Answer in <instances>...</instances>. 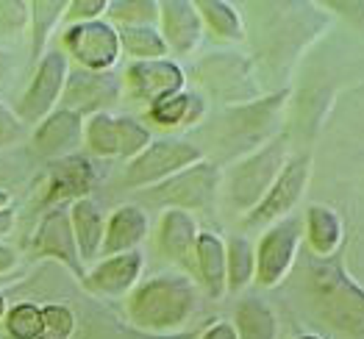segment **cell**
Returning a JSON list of instances; mask_svg holds the SVG:
<instances>
[{
	"label": "cell",
	"instance_id": "40",
	"mask_svg": "<svg viewBox=\"0 0 364 339\" xmlns=\"http://www.w3.org/2000/svg\"><path fill=\"white\" fill-rule=\"evenodd\" d=\"M6 311H9V306H6V298H3V292H0V320L6 317Z\"/></svg>",
	"mask_w": 364,
	"mask_h": 339
},
{
	"label": "cell",
	"instance_id": "11",
	"mask_svg": "<svg viewBox=\"0 0 364 339\" xmlns=\"http://www.w3.org/2000/svg\"><path fill=\"white\" fill-rule=\"evenodd\" d=\"M309 178H311V158L306 154L289 158L287 167L281 170V176L275 178V184L270 186V192L264 195V200L253 212H247L245 225L262 228V225H273L278 220L289 217L295 203L304 198Z\"/></svg>",
	"mask_w": 364,
	"mask_h": 339
},
{
	"label": "cell",
	"instance_id": "27",
	"mask_svg": "<svg viewBox=\"0 0 364 339\" xmlns=\"http://www.w3.org/2000/svg\"><path fill=\"white\" fill-rule=\"evenodd\" d=\"M120 50L134 56L136 62H156L167 56V45L156 26H120Z\"/></svg>",
	"mask_w": 364,
	"mask_h": 339
},
{
	"label": "cell",
	"instance_id": "14",
	"mask_svg": "<svg viewBox=\"0 0 364 339\" xmlns=\"http://www.w3.org/2000/svg\"><path fill=\"white\" fill-rule=\"evenodd\" d=\"M183 90V70L170 59L156 62H134L125 70V92L136 103L153 106L161 97L181 92Z\"/></svg>",
	"mask_w": 364,
	"mask_h": 339
},
{
	"label": "cell",
	"instance_id": "24",
	"mask_svg": "<svg viewBox=\"0 0 364 339\" xmlns=\"http://www.w3.org/2000/svg\"><path fill=\"white\" fill-rule=\"evenodd\" d=\"M306 225H309V245H311V250L320 259H331V253L339 247V240H342V220H339V215L328 206L314 203L306 212Z\"/></svg>",
	"mask_w": 364,
	"mask_h": 339
},
{
	"label": "cell",
	"instance_id": "26",
	"mask_svg": "<svg viewBox=\"0 0 364 339\" xmlns=\"http://www.w3.org/2000/svg\"><path fill=\"white\" fill-rule=\"evenodd\" d=\"M153 123L159 125H189L198 123L200 114H203V97L195 92H176L170 97H161L156 100L151 109H148Z\"/></svg>",
	"mask_w": 364,
	"mask_h": 339
},
{
	"label": "cell",
	"instance_id": "7",
	"mask_svg": "<svg viewBox=\"0 0 364 339\" xmlns=\"http://www.w3.org/2000/svg\"><path fill=\"white\" fill-rule=\"evenodd\" d=\"M61 42H64V50L92 72H109L120 59L117 28L106 20L67 26V31L61 33Z\"/></svg>",
	"mask_w": 364,
	"mask_h": 339
},
{
	"label": "cell",
	"instance_id": "15",
	"mask_svg": "<svg viewBox=\"0 0 364 339\" xmlns=\"http://www.w3.org/2000/svg\"><path fill=\"white\" fill-rule=\"evenodd\" d=\"M198 222L189 212L167 209L159 222V250L176 262L183 270V276L198 278Z\"/></svg>",
	"mask_w": 364,
	"mask_h": 339
},
{
	"label": "cell",
	"instance_id": "19",
	"mask_svg": "<svg viewBox=\"0 0 364 339\" xmlns=\"http://www.w3.org/2000/svg\"><path fill=\"white\" fill-rule=\"evenodd\" d=\"M159 20H161L159 33H161L167 50L186 56L198 48V42L203 36V20H200L195 3H186V0L159 3Z\"/></svg>",
	"mask_w": 364,
	"mask_h": 339
},
{
	"label": "cell",
	"instance_id": "16",
	"mask_svg": "<svg viewBox=\"0 0 364 339\" xmlns=\"http://www.w3.org/2000/svg\"><path fill=\"white\" fill-rule=\"evenodd\" d=\"M84 139V120L75 112L56 109L50 112L42 123L36 125L33 136H31V151L42 158H67L75 154V148Z\"/></svg>",
	"mask_w": 364,
	"mask_h": 339
},
{
	"label": "cell",
	"instance_id": "38",
	"mask_svg": "<svg viewBox=\"0 0 364 339\" xmlns=\"http://www.w3.org/2000/svg\"><path fill=\"white\" fill-rule=\"evenodd\" d=\"M9 70H11V64H9V56L0 50V90H3L6 78H9Z\"/></svg>",
	"mask_w": 364,
	"mask_h": 339
},
{
	"label": "cell",
	"instance_id": "3",
	"mask_svg": "<svg viewBox=\"0 0 364 339\" xmlns=\"http://www.w3.org/2000/svg\"><path fill=\"white\" fill-rule=\"evenodd\" d=\"M287 134L270 139L267 145H262L259 151L242 158L231 176H228V200L234 209L240 212H253L264 195L270 192V186L275 184V178L281 176V170L287 167L289 156H287Z\"/></svg>",
	"mask_w": 364,
	"mask_h": 339
},
{
	"label": "cell",
	"instance_id": "39",
	"mask_svg": "<svg viewBox=\"0 0 364 339\" xmlns=\"http://www.w3.org/2000/svg\"><path fill=\"white\" fill-rule=\"evenodd\" d=\"M11 203V195L6 189H0V212H6V206Z\"/></svg>",
	"mask_w": 364,
	"mask_h": 339
},
{
	"label": "cell",
	"instance_id": "1",
	"mask_svg": "<svg viewBox=\"0 0 364 339\" xmlns=\"http://www.w3.org/2000/svg\"><path fill=\"white\" fill-rule=\"evenodd\" d=\"M198 286L183 273H164L139 284L128 298V317L136 328L153 334H173L198 311Z\"/></svg>",
	"mask_w": 364,
	"mask_h": 339
},
{
	"label": "cell",
	"instance_id": "21",
	"mask_svg": "<svg viewBox=\"0 0 364 339\" xmlns=\"http://www.w3.org/2000/svg\"><path fill=\"white\" fill-rule=\"evenodd\" d=\"M70 225L75 234V245H78V256L81 262H95L100 256L103 247V237H106V220L100 206L92 198H81L75 203H70Z\"/></svg>",
	"mask_w": 364,
	"mask_h": 339
},
{
	"label": "cell",
	"instance_id": "30",
	"mask_svg": "<svg viewBox=\"0 0 364 339\" xmlns=\"http://www.w3.org/2000/svg\"><path fill=\"white\" fill-rule=\"evenodd\" d=\"M6 331L11 339H39L45 334L42 325V306L36 303H17L6 311Z\"/></svg>",
	"mask_w": 364,
	"mask_h": 339
},
{
	"label": "cell",
	"instance_id": "9",
	"mask_svg": "<svg viewBox=\"0 0 364 339\" xmlns=\"http://www.w3.org/2000/svg\"><path fill=\"white\" fill-rule=\"evenodd\" d=\"M67 75H70L67 53L64 50H48L39 59L31 87L20 97V106H17L20 123H42L50 112H56V103L61 100Z\"/></svg>",
	"mask_w": 364,
	"mask_h": 339
},
{
	"label": "cell",
	"instance_id": "18",
	"mask_svg": "<svg viewBox=\"0 0 364 339\" xmlns=\"http://www.w3.org/2000/svg\"><path fill=\"white\" fill-rule=\"evenodd\" d=\"M142 264H145V259H142L139 250H128V253H120V256H106L100 264L92 267L81 284L95 295L120 298V295L131 292L136 286Z\"/></svg>",
	"mask_w": 364,
	"mask_h": 339
},
{
	"label": "cell",
	"instance_id": "29",
	"mask_svg": "<svg viewBox=\"0 0 364 339\" xmlns=\"http://www.w3.org/2000/svg\"><path fill=\"white\" fill-rule=\"evenodd\" d=\"M67 14V3L64 0H36L31 3V26H33V56H39L48 45V36L53 33L56 23Z\"/></svg>",
	"mask_w": 364,
	"mask_h": 339
},
{
	"label": "cell",
	"instance_id": "35",
	"mask_svg": "<svg viewBox=\"0 0 364 339\" xmlns=\"http://www.w3.org/2000/svg\"><path fill=\"white\" fill-rule=\"evenodd\" d=\"M23 136V123L17 117V112H11L3 100H0V148L14 145Z\"/></svg>",
	"mask_w": 364,
	"mask_h": 339
},
{
	"label": "cell",
	"instance_id": "2",
	"mask_svg": "<svg viewBox=\"0 0 364 339\" xmlns=\"http://www.w3.org/2000/svg\"><path fill=\"white\" fill-rule=\"evenodd\" d=\"M309 298L317 317L339 334L364 339V289L339 259H317L306 267Z\"/></svg>",
	"mask_w": 364,
	"mask_h": 339
},
{
	"label": "cell",
	"instance_id": "25",
	"mask_svg": "<svg viewBox=\"0 0 364 339\" xmlns=\"http://www.w3.org/2000/svg\"><path fill=\"white\" fill-rule=\"evenodd\" d=\"M256 278V247L247 237H231L225 245V292H242Z\"/></svg>",
	"mask_w": 364,
	"mask_h": 339
},
{
	"label": "cell",
	"instance_id": "22",
	"mask_svg": "<svg viewBox=\"0 0 364 339\" xmlns=\"http://www.w3.org/2000/svg\"><path fill=\"white\" fill-rule=\"evenodd\" d=\"M195 256H198V278L206 295L214 301L223 298L225 295V242L212 231H200Z\"/></svg>",
	"mask_w": 364,
	"mask_h": 339
},
{
	"label": "cell",
	"instance_id": "12",
	"mask_svg": "<svg viewBox=\"0 0 364 339\" xmlns=\"http://www.w3.org/2000/svg\"><path fill=\"white\" fill-rule=\"evenodd\" d=\"M122 95V81L114 72H92V70H75L67 75L64 92H61V109L75 114H100L103 109L114 106Z\"/></svg>",
	"mask_w": 364,
	"mask_h": 339
},
{
	"label": "cell",
	"instance_id": "32",
	"mask_svg": "<svg viewBox=\"0 0 364 339\" xmlns=\"http://www.w3.org/2000/svg\"><path fill=\"white\" fill-rule=\"evenodd\" d=\"M31 23V3L23 0H0V33L20 36Z\"/></svg>",
	"mask_w": 364,
	"mask_h": 339
},
{
	"label": "cell",
	"instance_id": "41",
	"mask_svg": "<svg viewBox=\"0 0 364 339\" xmlns=\"http://www.w3.org/2000/svg\"><path fill=\"white\" fill-rule=\"evenodd\" d=\"M298 339H320V337H314V334H304V337H298Z\"/></svg>",
	"mask_w": 364,
	"mask_h": 339
},
{
	"label": "cell",
	"instance_id": "42",
	"mask_svg": "<svg viewBox=\"0 0 364 339\" xmlns=\"http://www.w3.org/2000/svg\"><path fill=\"white\" fill-rule=\"evenodd\" d=\"M39 339H59V337H53V334H42Z\"/></svg>",
	"mask_w": 364,
	"mask_h": 339
},
{
	"label": "cell",
	"instance_id": "5",
	"mask_svg": "<svg viewBox=\"0 0 364 339\" xmlns=\"http://www.w3.org/2000/svg\"><path fill=\"white\" fill-rule=\"evenodd\" d=\"M198 161H203V154L198 145L183 142V139H159L128 161V167L122 173V184L131 189L151 184L156 186Z\"/></svg>",
	"mask_w": 364,
	"mask_h": 339
},
{
	"label": "cell",
	"instance_id": "10",
	"mask_svg": "<svg viewBox=\"0 0 364 339\" xmlns=\"http://www.w3.org/2000/svg\"><path fill=\"white\" fill-rule=\"evenodd\" d=\"M301 245V220L284 217L267 228L256 247V281L259 286H278L295 264Z\"/></svg>",
	"mask_w": 364,
	"mask_h": 339
},
{
	"label": "cell",
	"instance_id": "28",
	"mask_svg": "<svg viewBox=\"0 0 364 339\" xmlns=\"http://www.w3.org/2000/svg\"><path fill=\"white\" fill-rule=\"evenodd\" d=\"M195 6H198L200 20H203L217 36L234 39V42H240L245 36L242 20H240V14L234 11V6L220 3V0H200V3H195Z\"/></svg>",
	"mask_w": 364,
	"mask_h": 339
},
{
	"label": "cell",
	"instance_id": "37",
	"mask_svg": "<svg viewBox=\"0 0 364 339\" xmlns=\"http://www.w3.org/2000/svg\"><path fill=\"white\" fill-rule=\"evenodd\" d=\"M200 339H240V337H237V331H234V325H231V323H223V320H220V323L209 325Z\"/></svg>",
	"mask_w": 364,
	"mask_h": 339
},
{
	"label": "cell",
	"instance_id": "23",
	"mask_svg": "<svg viewBox=\"0 0 364 339\" xmlns=\"http://www.w3.org/2000/svg\"><path fill=\"white\" fill-rule=\"evenodd\" d=\"M234 331L240 339H275L278 320L262 298H242L234 311Z\"/></svg>",
	"mask_w": 364,
	"mask_h": 339
},
{
	"label": "cell",
	"instance_id": "17",
	"mask_svg": "<svg viewBox=\"0 0 364 339\" xmlns=\"http://www.w3.org/2000/svg\"><path fill=\"white\" fill-rule=\"evenodd\" d=\"M95 184V170L84 156L73 154L67 158H56L50 164V176H48V184H45V195H42V203L45 206H61L64 200L75 203L81 198H90L87 192Z\"/></svg>",
	"mask_w": 364,
	"mask_h": 339
},
{
	"label": "cell",
	"instance_id": "31",
	"mask_svg": "<svg viewBox=\"0 0 364 339\" xmlns=\"http://www.w3.org/2000/svg\"><path fill=\"white\" fill-rule=\"evenodd\" d=\"M109 17L120 26H156L159 20V3L153 0H122L109 3Z\"/></svg>",
	"mask_w": 364,
	"mask_h": 339
},
{
	"label": "cell",
	"instance_id": "36",
	"mask_svg": "<svg viewBox=\"0 0 364 339\" xmlns=\"http://www.w3.org/2000/svg\"><path fill=\"white\" fill-rule=\"evenodd\" d=\"M17 264H20V253L0 242V276H9L11 270H17Z\"/></svg>",
	"mask_w": 364,
	"mask_h": 339
},
{
	"label": "cell",
	"instance_id": "33",
	"mask_svg": "<svg viewBox=\"0 0 364 339\" xmlns=\"http://www.w3.org/2000/svg\"><path fill=\"white\" fill-rule=\"evenodd\" d=\"M42 325H45V334L70 339L73 328H75V314L64 303H48V306H42Z\"/></svg>",
	"mask_w": 364,
	"mask_h": 339
},
{
	"label": "cell",
	"instance_id": "34",
	"mask_svg": "<svg viewBox=\"0 0 364 339\" xmlns=\"http://www.w3.org/2000/svg\"><path fill=\"white\" fill-rule=\"evenodd\" d=\"M109 11V0H73L67 3V20L70 26L75 23H92V20H100V14Z\"/></svg>",
	"mask_w": 364,
	"mask_h": 339
},
{
	"label": "cell",
	"instance_id": "20",
	"mask_svg": "<svg viewBox=\"0 0 364 339\" xmlns=\"http://www.w3.org/2000/svg\"><path fill=\"white\" fill-rule=\"evenodd\" d=\"M148 237V215L139 206H120L106 222V237H103V256H120L128 250H136L142 240Z\"/></svg>",
	"mask_w": 364,
	"mask_h": 339
},
{
	"label": "cell",
	"instance_id": "6",
	"mask_svg": "<svg viewBox=\"0 0 364 339\" xmlns=\"http://www.w3.org/2000/svg\"><path fill=\"white\" fill-rule=\"evenodd\" d=\"M195 75L223 103L250 106L259 95L250 62L240 53H209L206 59L195 64Z\"/></svg>",
	"mask_w": 364,
	"mask_h": 339
},
{
	"label": "cell",
	"instance_id": "4",
	"mask_svg": "<svg viewBox=\"0 0 364 339\" xmlns=\"http://www.w3.org/2000/svg\"><path fill=\"white\" fill-rule=\"evenodd\" d=\"M220 167L212 161H198L181 173L170 176L167 181L148 189L142 198L156 206L181 209V212H203L209 209L220 189Z\"/></svg>",
	"mask_w": 364,
	"mask_h": 339
},
{
	"label": "cell",
	"instance_id": "13",
	"mask_svg": "<svg viewBox=\"0 0 364 339\" xmlns=\"http://www.w3.org/2000/svg\"><path fill=\"white\" fill-rule=\"evenodd\" d=\"M31 250L36 256H48V259L61 262L70 273L78 276V281L87 278L84 262L78 256V245H75V234H73V225H70V209H64V206H53L39 220Z\"/></svg>",
	"mask_w": 364,
	"mask_h": 339
},
{
	"label": "cell",
	"instance_id": "8",
	"mask_svg": "<svg viewBox=\"0 0 364 339\" xmlns=\"http://www.w3.org/2000/svg\"><path fill=\"white\" fill-rule=\"evenodd\" d=\"M84 136L92 154L134 158L151 145V131L134 117H114L109 112L92 114L84 125Z\"/></svg>",
	"mask_w": 364,
	"mask_h": 339
}]
</instances>
